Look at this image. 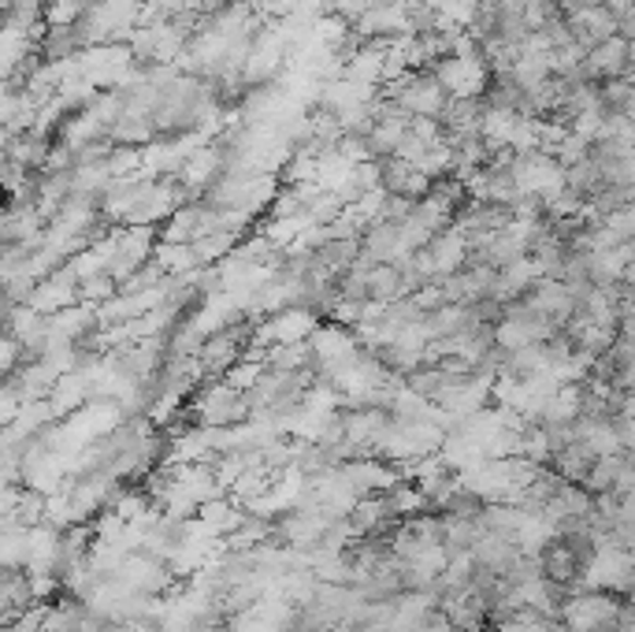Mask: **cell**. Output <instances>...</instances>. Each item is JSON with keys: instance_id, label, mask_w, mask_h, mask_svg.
<instances>
[{"instance_id": "6da1fadb", "label": "cell", "mask_w": 635, "mask_h": 632, "mask_svg": "<svg viewBox=\"0 0 635 632\" xmlns=\"http://www.w3.org/2000/svg\"><path fill=\"white\" fill-rule=\"evenodd\" d=\"M573 592H613L628 599L632 592V551L610 544V539H598V547L587 555V562L579 565Z\"/></svg>"}, {"instance_id": "7a4b0ae2", "label": "cell", "mask_w": 635, "mask_h": 632, "mask_svg": "<svg viewBox=\"0 0 635 632\" xmlns=\"http://www.w3.org/2000/svg\"><path fill=\"white\" fill-rule=\"evenodd\" d=\"M380 94L409 119H439L450 100L431 71H409V75H402L391 86H380Z\"/></svg>"}, {"instance_id": "3957f363", "label": "cell", "mask_w": 635, "mask_h": 632, "mask_svg": "<svg viewBox=\"0 0 635 632\" xmlns=\"http://www.w3.org/2000/svg\"><path fill=\"white\" fill-rule=\"evenodd\" d=\"M187 402L190 406L182 409V417H190L193 425H205V428H231V425H242V420L250 417L245 395L224 380H208V387L193 391Z\"/></svg>"}, {"instance_id": "277c9868", "label": "cell", "mask_w": 635, "mask_h": 632, "mask_svg": "<svg viewBox=\"0 0 635 632\" xmlns=\"http://www.w3.org/2000/svg\"><path fill=\"white\" fill-rule=\"evenodd\" d=\"M153 246H156V227H112V231H105V250H108L105 272L116 279V287H123L142 264H149Z\"/></svg>"}, {"instance_id": "5b68a950", "label": "cell", "mask_w": 635, "mask_h": 632, "mask_svg": "<svg viewBox=\"0 0 635 632\" xmlns=\"http://www.w3.org/2000/svg\"><path fill=\"white\" fill-rule=\"evenodd\" d=\"M250 332H253L250 320H235V324H227L224 332L201 338V346L193 350L201 380H224L227 369L242 361L245 350H250Z\"/></svg>"}, {"instance_id": "8992f818", "label": "cell", "mask_w": 635, "mask_h": 632, "mask_svg": "<svg viewBox=\"0 0 635 632\" xmlns=\"http://www.w3.org/2000/svg\"><path fill=\"white\" fill-rule=\"evenodd\" d=\"M513 187H517L520 198H536L539 205H547L558 190H565V168L542 150H528L517 153L510 164Z\"/></svg>"}, {"instance_id": "52a82bcc", "label": "cell", "mask_w": 635, "mask_h": 632, "mask_svg": "<svg viewBox=\"0 0 635 632\" xmlns=\"http://www.w3.org/2000/svg\"><path fill=\"white\" fill-rule=\"evenodd\" d=\"M624 595L613 592H568L558 610L561 629L568 632H595V629H613V618L624 607Z\"/></svg>"}, {"instance_id": "ba28073f", "label": "cell", "mask_w": 635, "mask_h": 632, "mask_svg": "<svg viewBox=\"0 0 635 632\" xmlns=\"http://www.w3.org/2000/svg\"><path fill=\"white\" fill-rule=\"evenodd\" d=\"M320 320L301 306H290V309H279V313H268L261 324H253L250 332V350H268V346H293V343H305V338L316 332Z\"/></svg>"}, {"instance_id": "9c48e42d", "label": "cell", "mask_w": 635, "mask_h": 632, "mask_svg": "<svg viewBox=\"0 0 635 632\" xmlns=\"http://www.w3.org/2000/svg\"><path fill=\"white\" fill-rule=\"evenodd\" d=\"M417 261H420V269L428 272V279L454 276V272H462L468 261V238L457 231L454 224H446L443 231L428 238L423 250H417Z\"/></svg>"}, {"instance_id": "30bf717a", "label": "cell", "mask_w": 635, "mask_h": 632, "mask_svg": "<svg viewBox=\"0 0 635 632\" xmlns=\"http://www.w3.org/2000/svg\"><path fill=\"white\" fill-rule=\"evenodd\" d=\"M428 71L439 79L446 97H483L487 82H491L480 52H476V57H439Z\"/></svg>"}, {"instance_id": "8fae6325", "label": "cell", "mask_w": 635, "mask_h": 632, "mask_svg": "<svg viewBox=\"0 0 635 632\" xmlns=\"http://www.w3.org/2000/svg\"><path fill=\"white\" fill-rule=\"evenodd\" d=\"M632 71V41L624 38H606L602 45L584 52V63H579V75L587 82H606V79H628Z\"/></svg>"}, {"instance_id": "7c38bea8", "label": "cell", "mask_w": 635, "mask_h": 632, "mask_svg": "<svg viewBox=\"0 0 635 632\" xmlns=\"http://www.w3.org/2000/svg\"><path fill=\"white\" fill-rule=\"evenodd\" d=\"M224 168H227L224 150H219L216 142H205L201 150H193L190 157L182 160V168L175 171V179H179L182 187L197 198V194H205V190H212L219 179H224Z\"/></svg>"}, {"instance_id": "4fadbf2b", "label": "cell", "mask_w": 635, "mask_h": 632, "mask_svg": "<svg viewBox=\"0 0 635 632\" xmlns=\"http://www.w3.org/2000/svg\"><path fill=\"white\" fill-rule=\"evenodd\" d=\"M338 473H343V480L354 488L357 499H364V494H383L394 480H398V469H394L391 462H383V457H349V462L338 465Z\"/></svg>"}, {"instance_id": "5bb4252c", "label": "cell", "mask_w": 635, "mask_h": 632, "mask_svg": "<svg viewBox=\"0 0 635 632\" xmlns=\"http://www.w3.org/2000/svg\"><path fill=\"white\" fill-rule=\"evenodd\" d=\"M309 350H312V372L324 369V365H335L349 357L354 350H361V343H357V335L349 332L343 324H316V332L309 338Z\"/></svg>"}, {"instance_id": "9a60e30c", "label": "cell", "mask_w": 635, "mask_h": 632, "mask_svg": "<svg viewBox=\"0 0 635 632\" xmlns=\"http://www.w3.org/2000/svg\"><path fill=\"white\" fill-rule=\"evenodd\" d=\"M380 187L391 198H405V201H420L431 190V179L423 171L412 168L409 160L402 157H386L380 160Z\"/></svg>"}, {"instance_id": "2e32d148", "label": "cell", "mask_w": 635, "mask_h": 632, "mask_svg": "<svg viewBox=\"0 0 635 632\" xmlns=\"http://www.w3.org/2000/svg\"><path fill=\"white\" fill-rule=\"evenodd\" d=\"M568 34H573V41L579 45V49H595V45H602L606 38H613L616 34V23H613V15L606 12L602 4L598 8H587V12H579V15H568Z\"/></svg>"}, {"instance_id": "e0dca14e", "label": "cell", "mask_w": 635, "mask_h": 632, "mask_svg": "<svg viewBox=\"0 0 635 632\" xmlns=\"http://www.w3.org/2000/svg\"><path fill=\"white\" fill-rule=\"evenodd\" d=\"M579 565H584V562H579V558L573 555V547H568L565 539H558V536L539 551L542 576H547V581H554V584H561V588H568V592H573V584H576Z\"/></svg>"}, {"instance_id": "ac0fdd59", "label": "cell", "mask_w": 635, "mask_h": 632, "mask_svg": "<svg viewBox=\"0 0 635 632\" xmlns=\"http://www.w3.org/2000/svg\"><path fill=\"white\" fill-rule=\"evenodd\" d=\"M201 521V528H205L208 536H216V539H227L235 533L238 525H242V517H245V510L238 506L235 499H227V494H219V499H212L205 502V506H197V514H193Z\"/></svg>"}, {"instance_id": "d6986e66", "label": "cell", "mask_w": 635, "mask_h": 632, "mask_svg": "<svg viewBox=\"0 0 635 632\" xmlns=\"http://www.w3.org/2000/svg\"><path fill=\"white\" fill-rule=\"evenodd\" d=\"M149 261L164 272V276H187V272L201 269L193 246H187V242H160V238H156Z\"/></svg>"}, {"instance_id": "ffe728a7", "label": "cell", "mask_w": 635, "mask_h": 632, "mask_svg": "<svg viewBox=\"0 0 635 632\" xmlns=\"http://www.w3.org/2000/svg\"><path fill=\"white\" fill-rule=\"evenodd\" d=\"M383 502H386V510H391L394 521H409V517L428 514V506H423V494L417 491V484L402 480V476L383 491Z\"/></svg>"}, {"instance_id": "44dd1931", "label": "cell", "mask_w": 635, "mask_h": 632, "mask_svg": "<svg viewBox=\"0 0 635 632\" xmlns=\"http://www.w3.org/2000/svg\"><path fill=\"white\" fill-rule=\"evenodd\" d=\"M591 465H595V454L587 451L584 443H576V439L568 446H561V451L550 457V469H554L565 484H576V488L584 484V476H587Z\"/></svg>"}, {"instance_id": "7402d4cb", "label": "cell", "mask_w": 635, "mask_h": 632, "mask_svg": "<svg viewBox=\"0 0 635 632\" xmlns=\"http://www.w3.org/2000/svg\"><path fill=\"white\" fill-rule=\"evenodd\" d=\"M409 290H405L402 283V272L398 264H368V301H394V298H405Z\"/></svg>"}, {"instance_id": "603a6c76", "label": "cell", "mask_w": 635, "mask_h": 632, "mask_svg": "<svg viewBox=\"0 0 635 632\" xmlns=\"http://www.w3.org/2000/svg\"><path fill=\"white\" fill-rule=\"evenodd\" d=\"M86 603H79L75 595L71 599H60L45 610V632H79V625L86 621Z\"/></svg>"}, {"instance_id": "cb8c5ba5", "label": "cell", "mask_w": 635, "mask_h": 632, "mask_svg": "<svg viewBox=\"0 0 635 632\" xmlns=\"http://www.w3.org/2000/svg\"><path fill=\"white\" fill-rule=\"evenodd\" d=\"M97 0H45L41 4V23L45 26H71V23H82L86 12L94 8Z\"/></svg>"}, {"instance_id": "d4e9b609", "label": "cell", "mask_w": 635, "mask_h": 632, "mask_svg": "<svg viewBox=\"0 0 635 632\" xmlns=\"http://www.w3.org/2000/svg\"><path fill=\"white\" fill-rule=\"evenodd\" d=\"M491 632H561V621L520 607V610H513L505 621H499V625H491Z\"/></svg>"}, {"instance_id": "484cf974", "label": "cell", "mask_w": 635, "mask_h": 632, "mask_svg": "<svg viewBox=\"0 0 635 632\" xmlns=\"http://www.w3.org/2000/svg\"><path fill=\"white\" fill-rule=\"evenodd\" d=\"M238 238H242V235L224 231V227H219V231H212V235H205V238H197V242H193L197 264H201V269H205V264H219L238 246Z\"/></svg>"}, {"instance_id": "4316f807", "label": "cell", "mask_w": 635, "mask_h": 632, "mask_svg": "<svg viewBox=\"0 0 635 632\" xmlns=\"http://www.w3.org/2000/svg\"><path fill=\"white\" fill-rule=\"evenodd\" d=\"M483 506H487V502L480 499V494H472V491H465V488H454V494H450V499L443 502V510H439V514L476 521V517L483 514Z\"/></svg>"}, {"instance_id": "83f0119b", "label": "cell", "mask_w": 635, "mask_h": 632, "mask_svg": "<svg viewBox=\"0 0 635 632\" xmlns=\"http://www.w3.org/2000/svg\"><path fill=\"white\" fill-rule=\"evenodd\" d=\"M20 409H23V391H20V383L8 375L4 383H0V428H8L15 417H20Z\"/></svg>"}, {"instance_id": "f1b7e54d", "label": "cell", "mask_w": 635, "mask_h": 632, "mask_svg": "<svg viewBox=\"0 0 635 632\" xmlns=\"http://www.w3.org/2000/svg\"><path fill=\"white\" fill-rule=\"evenodd\" d=\"M602 0H554V8H558V15H579V12H587V8H598Z\"/></svg>"}, {"instance_id": "f546056e", "label": "cell", "mask_w": 635, "mask_h": 632, "mask_svg": "<svg viewBox=\"0 0 635 632\" xmlns=\"http://www.w3.org/2000/svg\"><path fill=\"white\" fill-rule=\"evenodd\" d=\"M8 139H12V134H8V131H0V164L8 160Z\"/></svg>"}]
</instances>
